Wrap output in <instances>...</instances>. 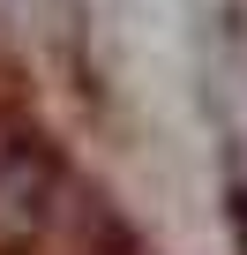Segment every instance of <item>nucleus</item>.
Here are the masks:
<instances>
[{"label": "nucleus", "instance_id": "obj_1", "mask_svg": "<svg viewBox=\"0 0 247 255\" xmlns=\"http://www.w3.org/2000/svg\"><path fill=\"white\" fill-rule=\"evenodd\" d=\"M45 203H53V158H45V143L0 128V255H15V248L38 240Z\"/></svg>", "mask_w": 247, "mask_h": 255}]
</instances>
